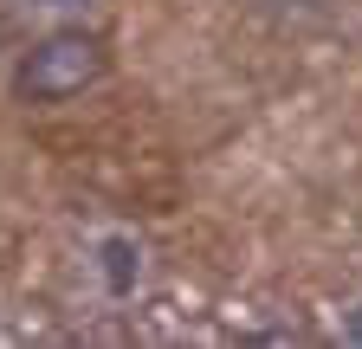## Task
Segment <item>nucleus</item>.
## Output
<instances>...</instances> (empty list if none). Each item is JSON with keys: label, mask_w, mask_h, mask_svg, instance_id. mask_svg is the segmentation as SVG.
Returning <instances> with one entry per match:
<instances>
[{"label": "nucleus", "mask_w": 362, "mask_h": 349, "mask_svg": "<svg viewBox=\"0 0 362 349\" xmlns=\"http://www.w3.org/2000/svg\"><path fill=\"white\" fill-rule=\"evenodd\" d=\"M104 78V46L90 32H52V39H39V46L26 52L20 65V91L33 104H65L78 97L84 84H98Z\"/></svg>", "instance_id": "1"}, {"label": "nucleus", "mask_w": 362, "mask_h": 349, "mask_svg": "<svg viewBox=\"0 0 362 349\" xmlns=\"http://www.w3.org/2000/svg\"><path fill=\"white\" fill-rule=\"evenodd\" d=\"M104 259H110V278H117V285H129V246H123V239H110V246H104Z\"/></svg>", "instance_id": "2"}, {"label": "nucleus", "mask_w": 362, "mask_h": 349, "mask_svg": "<svg viewBox=\"0 0 362 349\" xmlns=\"http://www.w3.org/2000/svg\"><path fill=\"white\" fill-rule=\"evenodd\" d=\"M356 336H362V311H356Z\"/></svg>", "instance_id": "3"}]
</instances>
